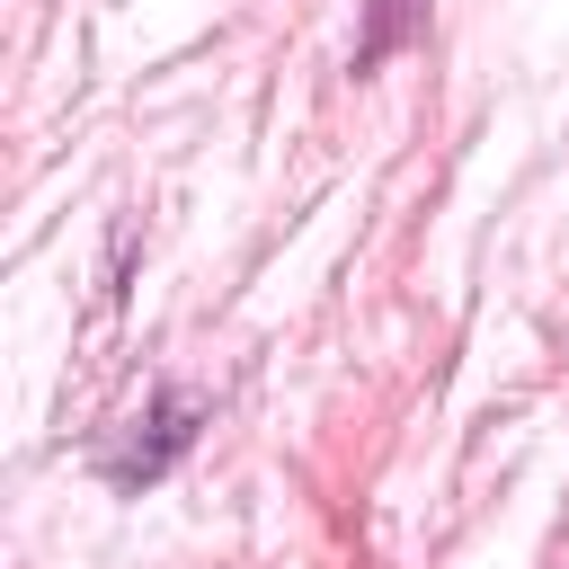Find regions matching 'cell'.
<instances>
[{"instance_id": "obj_1", "label": "cell", "mask_w": 569, "mask_h": 569, "mask_svg": "<svg viewBox=\"0 0 569 569\" xmlns=\"http://www.w3.org/2000/svg\"><path fill=\"white\" fill-rule=\"evenodd\" d=\"M187 436H196V400L160 391V400H151V418H133V445H116V453H107V480H116V489L160 480V471L187 453Z\"/></svg>"}, {"instance_id": "obj_2", "label": "cell", "mask_w": 569, "mask_h": 569, "mask_svg": "<svg viewBox=\"0 0 569 569\" xmlns=\"http://www.w3.org/2000/svg\"><path fill=\"white\" fill-rule=\"evenodd\" d=\"M418 18H427V0H373V27H365V44H356V71H373V62H382Z\"/></svg>"}]
</instances>
